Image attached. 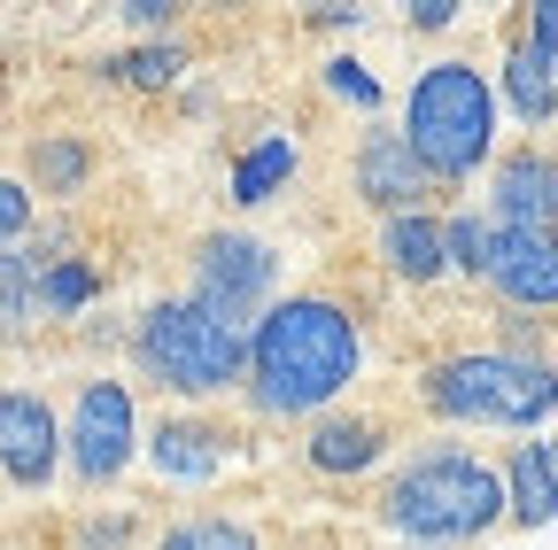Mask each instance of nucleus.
<instances>
[{
  "instance_id": "1",
  "label": "nucleus",
  "mask_w": 558,
  "mask_h": 550,
  "mask_svg": "<svg viewBox=\"0 0 558 550\" xmlns=\"http://www.w3.org/2000/svg\"><path fill=\"white\" fill-rule=\"evenodd\" d=\"M357 365H365L357 318L326 295H288L248 333V403L264 419H318L357 380Z\"/></svg>"
},
{
  "instance_id": "2",
  "label": "nucleus",
  "mask_w": 558,
  "mask_h": 550,
  "mask_svg": "<svg viewBox=\"0 0 558 550\" xmlns=\"http://www.w3.org/2000/svg\"><path fill=\"white\" fill-rule=\"evenodd\" d=\"M380 512L411 550H435V542H473L497 520H512V489H505V473L481 465L473 450H427L388 480Z\"/></svg>"
},
{
  "instance_id": "3",
  "label": "nucleus",
  "mask_w": 558,
  "mask_h": 550,
  "mask_svg": "<svg viewBox=\"0 0 558 550\" xmlns=\"http://www.w3.org/2000/svg\"><path fill=\"white\" fill-rule=\"evenodd\" d=\"M403 140L427 163V179H442V186L473 179L488 163V148H497V94H488V78L458 54L427 62L403 101Z\"/></svg>"
},
{
  "instance_id": "4",
  "label": "nucleus",
  "mask_w": 558,
  "mask_h": 550,
  "mask_svg": "<svg viewBox=\"0 0 558 550\" xmlns=\"http://www.w3.org/2000/svg\"><path fill=\"white\" fill-rule=\"evenodd\" d=\"M140 365H148L171 395H226L248 380V333L226 326L218 310H202L194 295L186 303H156L132 333Z\"/></svg>"
},
{
  "instance_id": "5",
  "label": "nucleus",
  "mask_w": 558,
  "mask_h": 550,
  "mask_svg": "<svg viewBox=\"0 0 558 550\" xmlns=\"http://www.w3.org/2000/svg\"><path fill=\"white\" fill-rule=\"evenodd\" d=\"M427 403L458 427H535L558 411V365H527L512 350H465L450 365H435Z\"/></svg>"
},
{
  "instance_id": "6",
  "label": "nucleus",
  "mask_w": 558,
  "mask_h": 550,
  "mask_svg": "<svg viewBox=\"0 0 558 550\" xmlns=\"http://www.w3.org/2000/svg\"><path fill=\"white\" fill-rule=\"evenodd\" d=\"M271 280H279V256H271L256 233H209L202 256H194V303L218 310V318L241 326V333H256L248 318L271 310V303H264Z\"/></svg>"
},
{
  "instance_id": "7",
  "label": "nucleus",
  "mask_w": 558,
  "mask_h": 550,
  "mask_svg": "<svg viewBox=\"0 0 558 550\" xmlns=\"http://www.w3.org/2000/svg\"><path fill=\"white\" fill-rule=\"evenodd\" d=\"M62 442H70V465H78L94 489L132 465V450H148V442H140V419H132L124 380H86L78 388V411H70V427H62Z\"/></svg>"
},
{
  "instance_id": "8",
  "label": "nucleus",
  "mask_w": 558,
  "mask_h": 550,
  "mask_svg": "<svg viewBox=\"0 0 558 550\" xmlns=\"http://www.w3.org/2000/svg\"><path fill=\"white\" fill-rule=\"evenodd\" d=\"M62 457H70V442H62V419L47 411V395H32V388L0 395V473L16 489H47Z\"/></svg>"
},
{
  "instance_id": "9",
  "label": "nucleus",
  "mask_w": 558,
  "mask_h": 550,
  "mask_svg": "<svg viewBox=\"0 0 558 550\" xmlns=\"http://www.w3.org/2000/svg\"><path fill=\"white\" fill-rule=\"evenodd\" d=\"M488 201H497V225H512V233H550V225H558V156H543V148L505 156L497 179H488Z\"/></svg>"
},
{
  "instance_id": "10",
  "label": "nucleus",
  "mask_w": 558,
  "mask_h": 550,
  "mask_svg": "<svg viewBox=\"0 0 558 550\" xmlns=\"http://www.w3.org/2000/svg\"><path fill=\"white\" fill-rule=\"evenodd\" d=\"M512 310H558V233H512L497 225V271H488Z\"/></svg>"
},
{
  "instance_id": "11",
  "label": "nucleus",
  "mask_w": 558,
  "mask_h": 550,
  "mask_svg": "<svg viewBox=\"0 0 558 550\" xmlns=\"http://www.w3.org/2000/svg\"><path fill=\"white\" fill-rule=\"evenodd\" d=\"M427 186L435 179H427V163L411 156L403 132H365V148H357V194L373 201V210L403 218V210H418V194H427Z\"/></svg>"
},
{
  "instance_id": "12",
  "label": "nucleus",
  "mask_w": 558,
  "mask_h": 550,
  "mask_svg": "<svg viewBox=\"0 0 558 550\" xmlns=\"http://www.w3.org/2000/svg\"><path fill=\"white\" fill-rule=\"evenodd\" d=\"M380 256H388V271H403L411 288H427V280H442V271H450V225L427 218V210H403V218H388Z\"/></svg>"
},
{
  "instance_id": "13",
  "label": "nucleus",
  "mask_w": 558,
  "mask_h": 550,
  "mask_svg": "<svg viewBox=\"0 0 558 550\" xmlns=\"http://www.w3.org/2000/svg\"><path fill=\"white\" fill-rule=\"evenodd\" d=\"M148 465H156L163 480H218L226 435H209V427H194V419H163V427L148 435Z\"/></svg>"
},
{
  "instance_id": "14",
  "label": "nucleus",
  "mask_w": 558,
  "mask_h": 550,
  "mask_svg": "<svg viewBox=\"0 0 558 550\" xmlns=\"http://www.w3.org/2000/svg\"><path fill=\"white\" fill-rule=\"evenodd\" d=\"M505 101H512L527 124H550V117H558V54H543L527 32H520L512 54H505Z\"/></svg>"
},
{
  "instance_id": "15",
  "label": "nucleus",
  "mask_w": 558,
  "mask_h": 550,
  "mask_svg": "<svg viewBox=\"0 0 558 550\" xmlns=\"http://www.w3.org/2000/svg\"><path fill=\"white\" fill-rule=\"evenodd\" d=\"M505 489H512V520H520V527H550V520H558V480H550L543 442H512Z\"/></svg>"
},
{
  "instance_id": "16",
  "label": "nucleus",
  "mask_w": 558,
  "mask_h": 550,
  "mask_svg": "<svg viewBox=\"0 0 558 550\" xmlns=\"http://www.w3.org/2000/svg\"><path fill=\"white\" fill-rule=\"evenodd\" d=\"M295 163H303V148L288 140V132H271V140H256V148L241 156V171H233V201H241V210H256V201H271L279 186L295 179Z\"/></svg>"
},
{
  "instance_id": "17",
  "label": "nucleus",
  "mask_w": 558,
  "mask_h": 550,
  "mask_svg": "<svg viewBox=\"0 0 558 550\" xmlns=\"http://www.w3.org/2000/svg\"><path fill=\"white\" fill-rule=\"evenodd\" d=\"M380 457V427L373 419H318L311 427V465L318 473H365Z\"/></svg>"
},
{
  "instance_id": "18",
  "label": "nucleus",
  "mask_w": 558,
  "mask_h": 550,
  "mask_svg": "<svg viewBox=\"0 0 558 550\" xmlns=\"http://www.w3.org/2000/svg\"><path fill=\"white\" fill-rule=\"evenodd\" d=\"M32 179H39V194H78L86 186V171H94V156L78 148V140H62V132H47V140H32Z\"/></svg>"
},
{
  "instance_id": "19",
  "label": "nucleus",
  "mask_w": 558,
  "mask_h": 550,
  "mask_svg": "<svg viewBox=\"0 0 558 550\" xmlns=\"http://www.w3.org/2000/svg\"><path fill=\"white\" fill-rule=\"evenodd\" d=\"M109 71H117L124 86H140V94H163V86H179V71H186V47H179V39H156V47L117 54Z\"/></svg>"
},
{
  "instance_id": "20",
  "label": "nucleus",
  "mask_w": 558,
  "mask_h": 550,
  "mask_svg": "<svg viewBox=\"0 0 558 550\" xmlns=\"http://www.w3.org/2000/svg\"><path fill=\"white\" fill-rule=\"evenodd\" d=\"M450 225V271H465V280H488L497 271V218H442Z\"/></svg>"
},
{
  "instance_id": "21",
  "label": "nucleus",
  "mask_w": 558,
  "mask_h": 550,
  "mask_svg": "<svg viewBox=\"0 0 558 550\" xmlns=\"http://www.w3.org/2000/svg\"><path fill=\"white\" fill-rule=\"evenodd\" d=\"M86 303H94V264H78V256H54V264L39 271V310L70 318V310H86Z\"/></svg>"
},
{
  "instance_id": "22",
  "label": "nucleus",
  "mask_w": 558,
  "mask_h": 550,
  "mask_svg": "<svg viewBox=\"0 0 558 550\" xmlns=\"http://www.w3.org/2000/svg\"><path fill=\"white\" fill-rule=\"evenodd\" d=\"M163 550H256V535L241 520H218V512H202V520H179L163 535Z\"/></svg>"
},
{
  "instance_id": "23",
  "label": "nucleus",
  "mask_w": 558,
  "mask_h": 550,
  "mask_svg": "<svg viewBox=\"0 0 558 550\" xmlns=\"http://www.w3.org/2000/svg\"><path fill=\"white\" fill-rule=\"evenodd\" d=\"M39 256H16V248H0V326L9 318H24L32 303H39Z\"/></svg>"
},
{
  "instance_id": "24",
  "label": "nucleus",
  "mask_w": 558,
  "mask_h": 550,
  "mask_svg": "<svg viewBox=\"0 0 558 550\" xmlns=\"http://www.w3.org/2000/svg\"><path fill=\"white\" fill-rule=\"evenodd\" d=\"M326 86H333L341 101H357V109H380V78L365 71L357 54H333V62H326Z\"/></svg>"
},
{
  "instance_id": "25",
  "label": "nucleus",
  "mask_w": 558,
  "mask_h": 550,
  "mask_svg": "<svg viewBox=\"0 0 558 550\" xmlns=\"http://www.w3.org/2000/svg\"><path fill=\"white\" fill-rule=\"evenodd\" d=\"M24 225H32V186L24 179H0V248H9Z\"/></svg>"
},
{
  "instance_id": "26",
  "label": "nucleus",
  "mask_w": 558,
  "mask_h": 550,
  "mask_svg": "<svg viewBox=\"0 0 558 550\" xmlns=\"http://www.w3.org/2000/svg\"><path fill=\"white\" fill-rule=\"evenodd\" d=\"M527 39L543 54H558V0H535V9H527Z\"/></svg>"
},
{
  "instance_id": "27",
  "label": "nucleus",
  "mask_w": 558,
  "mask_h": 550,
  "mask_svg": "<svg viewBox=\"0 0 558 550\" xmlns=\"http://www.w3.org/2000/svg\"><path fill=\"white\" fill-rule=\"evenodd\" d=\"M124 24H140V32H163V24H171V0H124Z\"/></svg>"
},
{
  "instance_id": "28",
  "label": "nucleus",
  "mask_w": 558,
  "mask_h": 550,
  "mask_svg": "<svg viewBox=\"0 0 558 550\" xmlns=\"http://www.w3.org/2000/svg\"><path fill=\"white\" fill-rule=\"evenodd\" d=\"M411 24H418V32H442V24H458V0H418V9H411Z\"/></svg>"
},
{
  "instance_id": "29",
  "label": "nucleus",
  "mask_w": 558,
  "mask_h": 550,
  "mask_svg": "<svg viewBox=\"0 0 558 550\" xmlns=\"http://www.w3.org/2000/svg\"><path fill=\"white\" fill-rule=\"evenodd\" d=\"M78 542H86V550H117V542H124V520H109V527H86Z\"/></svg>"
},
{
  "instance_id": "30",
  "label": "nucleus",
  "mask_w": 558,
  "mask_h": 550,
  "mask_svg": "<svg viewBox=\"0 0 558 550\" xmlns=\"http://www.w3.org/2000/svg\"><path fill=\"white\" fill-rule=\"evenodd\" d=\"M543 457H550V480H558V435H550V442H543Z\"/></svg>"
},
{
  "instance_id": "31",
  "label": "nucleus",
  "mask_w": 558,
  "mask_h": 550,
  "mask_svg": "<svg viewBox=\"0 0 558 550\" xmlns=\"http://www.w3.org/2000/svg\"><path fill=\"white\" fill-rule=\"evenodd\" d=\"M550 233H558V225H550Z\"/></svg>"
}]
</instances>
